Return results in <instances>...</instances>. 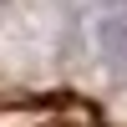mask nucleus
I'll return each mask as SVG.
<instances>
[{"label":"nucleus","mask_w":127,"mask_h":127,"mask_svg":"<svg viewBox=\"0 0 127 127\" xmlns=\"http://www.w3.org/2000/svg\"><path fill=\"white\" fill-rule=\"evenodd\" d=\"M97 46H102V61H107L117 76H127V15H107L97 26Z\"/></svg>","instance_id":"1"}]
</instances>
